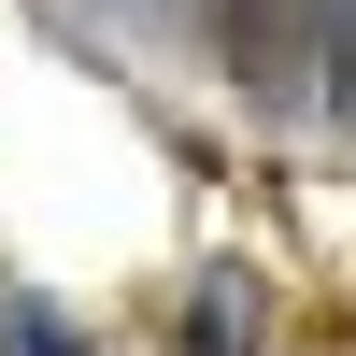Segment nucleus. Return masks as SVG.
<instances>
[{"label": "nucleus", "instance_id": "f257e3e1", "mask_svg": "<svg viewBox=\"0 0 356 356\" xmlns=\"http://www.w3.org/2000/svg\"><path fill=\"white\" fill-rule=\"evenodd\" d=\"M271 342V285L257 271H200V300H186V356H257Z\"/></svg>", "mask_w": 356, "mask_h": 356}, {"label": "nucleus", "instance_id": "f03ea898", "mask_svg": "<svg viewBox=\"0 0 356 356\" xmlns=\"http://www.w3.org/2000/svg\"><path fill=\"white\" fill-rule=\"evenodd\" d=\"M314 86H328V114L356 129V0H328V29H314Z\"/></svg>", "mask_w": 356, "mask_h": 356}, {"label": "nucleus", "instance_id": "7ed1b4c3", "mask_svg": "<svg viewBox=\"0 0 356 356\" xmlns=\"http://www.w3.org/2000/svg\"><path fill=\"white\" fill-rule=\"evenodd\" d=\"M0 356H72V342H57V328H43V314H29V300H15V314H0Z\"/></svg>", "mask_w": 356, "mask_h": 356}]
</instances>
